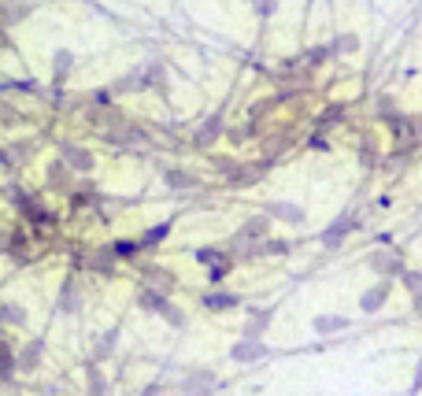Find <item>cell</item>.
Masks as SVG:
<instances>
[{
	"label": "cell",
	"mask_w": 422,
	"mask_h": 396,
	"mask_svg": "<svg viewBox=\"0 0 422 396\" xmlns=\"http://www.w3.org/2000/svg\"><path fill=\"white\" fill-rule=\"evenodd\" d=\"M267 356H271V348L263 345V341H249V337H241V341L230 348V359H234V363H256V359H267Z\"/></svg>",
	"instance_id": "cell-2"
},
{
	"label": "cell",
	"mask_w": 422,
	"mask_h": 396,
	"mask_svg": "<svg viewBox=\"0 0 422 396\" xmlns=\"http://www.w3.org/2000/svg\"><path fill=\"white\" fill-rule=\"evenodd\" d=\"M252 12H256V15H263V19H267V15H274V12H278V4H256Z\"/></svg>",
	"instance_id": "cell-32"
},
{
	"label": "cell",
	"mask_w": 422,
	"mask_h": 396,
	"mask_svg": "<svg viewBox=\"0 0 422 396\" xmlns=\"http://www.w3.org/2000/svg\"><path fill=\"white\" fill-rule=\"evenodd\" d=\"M63 163H67L71 171L89 174V171H93V152L82 149V145H63Z\"/></svg>",
	"instance_id": "cell-5"
},
{
	"label": "cell",
	"mask_w": 422,
	"mask_h": 396,
	"mask_svg": "<svg viewBox=\"0 0 422 396\" xmlns=\"http://www.w3.org/2000/svg\"><path fill=\"white\" fill-rule=\"evenodd\" d=\"M60 308H63V311H78V308H82V293H78V282H75V278H71L67 285H63Z\"/></svg>",
	"instance_id": "cell-14"
},
{
	"label": "cell",
	"mask_w": 422,
	"mask_h": 396,
	"mask_svg": "<svg viewBox=\"0 0 422 396\" xmlns=\"http://www.w3.org/2000/svg\"><path fill=\"white\" fill-rule=\"evenodd\" d=\"M145 282L149 285H156V289H163V297L174 289V271H163V267H145Z\"/></svg>",
	"instance_id": "cell-10"
},
{
	"label": "cell",
	"mask_w": 422,
	"mask_h": 396,
	"mask_svg": "<svg viewBox=\"0 0 422 396\" xmlns=\"http://www.w3.org/2000/svg\"><path fill=\"white\" fill-rule=\"evenodd\" d=\"M219 134H223V115H211L208 123H204V130L197 134V145H211Z\"/></svg>",
	"instance_id": "cell-16"
},
{
	"label": "cell",
	"mask_w": 422,
	"mask_h": 396,
	"mask_svg": "<svg viewBox=\"0 0 422 396\" xmlns=\"http://www.w3.org/2000/svg\"><path fill=\"white\" fill-rule=\"evenodd\" d=\"M86 378H89V393L93 396H104V378H100V367H86Z\"/></svg>",
	"instance_id": "cell-25"
},
{
	"label": "cell",
	"mask_w": 422,
	"mask_h": 396,
	"mask_svg": "<svg viewBox=\"0 0 422 396\" xmlns=\"http://www.w3.org/2000/svg\"><path fill=\"white\" fill-rule=\"evenodd\" d=\"M163 182L171 189H193V174H186V171H163Z\"/></svg>",
	"instance_id": "cell-21"
},
{
	"label": "cell",
	"mask_w": 422,
	"mask_h": 396,
	"mask_svg": "<svg viewBox=\"0 0 422 396\" xmlns=\"http://www.w3.org/2000/svg\"><path fill=\"white\" fill-rule=\"evenodd\" d=\"M4 245H8V237H4V234H0V252H4Z\"/></svg>",
	"instance_id": "cell-39"
},
{
	"label": "cell",
	"mask_w": 422,
	"mask_h": 396,
	"mask_svg": "<svg viewBox=\"0 0 422 396\" xmlns=\"http://www.w3.org/2000/svg\"><path fill=\"white\" fill-rule=\"evenodd\" d=\"M267 211L274 219H282V223H293V226H300L304 223V208H297V204H286V200H274V204H267Z\"/></svg>",
	"instance_id": "cell-8"
},
{
	"label": "cell",
	"mask_w": 422,
	"mask_h": 396,
	"mask_svg": "<svg viewBox=\"0 0 422 396\" xmlns=\"http://www.w3.org/2000/svg\"><path fill=\"white\" fill-rule=\"evenodd\" d=\"M378 112L382 115H393V97H378Z\"/></svg>",
	"instance_id": "cell-34"
},
{
	"label": "cell",
	"mask_w": 422,
	"mask_h": 396,
	"mask_svg": "<svg viewBox=\"0 0 422 396\" xmlns=\"http://www.w3.org/2000/svg\"><path fill=\"white\" fill-rule=\"evenodd\" d=\"M415 308H419V311H422V293H419V297H415Z\"/></svg>",
	"instance_id": "cell-40"
},
{
	"label": "cell",
	"mask_w": 422,
	"mask_h": 396,
	"mask_svg": "<svg viewBox=\"0 0 422 396\" xmlns=\"http://www.w3.org/2000/svg\"><path fill=\"white\" fill-rule=\"evenodd\" d=\"M49 178H52V182H63V163H52V171H49Z\"/></svg>",
	"instance_id": "cell-35"
},
{
	"label": "cell",
	"mask_w": 422,
	"mask_h": 396,
	"mask_svg": "<svg viewBox=\"0 0 422 396\" xmlns=\"http://www.w3.org/2000/svg\"><path fill=\"white\" fill-rule=\"evenodd\" d=\"M271 319H274V308L249 311V322H245V337H249V341H260V337H263V330L271 326Z\"/></svg>",
	"instance_id": "cell-6"
},
{
	"label": "cell",
	"mask_w": 422,
	"mask_h": 396,
	"mask_svg": "<svg viewBox=\"0 0 422 396\" xmlns=\"http://www.w3.org/2000/svg\"><path fill=\"white\" fill-rule=\"evenodd\" d=\"M367 267H371L374 274H382V278H393V274H404V260L397 252H382V248H374L371 256H367Z\"/></svg>",
	"instance_id": "cell-1"
},
{
	"label": "cell",
	"mask_w": 422,
	"mask_h": 396,
	"mask_svg": "<svg viewBox=\"0 0 422 396\" xmlns=\"http://www.w3.org/2000/svg\"><path fill=\"white\" fill-rule=\"evenodd\" d=\"M167 234H171V223H160V226L145 230V237H141V248H156L160 241H167Z\"/></svg>",
	"instance_id": "cell-18"
},
{
	"label": "cell",
	"mask_w": 422,
	"mask_h": 396,
	"mask_svg": "<svg viewBox=\"0 0 422 396\" xmlns=\"http://www.w3.org/2000/svg\"><path fill=\"white\" fill-rule=\"evenodd\" d=\"M141 396H160V385H149V389H145Z\"/></svg>",
	"instance_id": "cell-38"
},
{
	"label": "cell",
	"mask_w": 422,
	"mask_h": 396,
	"mask_svg": "<svg viewBox=\"0 0 422 396\" xmlns=\"http://www.w3.org/2000/svg\"><path fill=\"white\" fill-rule=\"evenodd\" d=\"M160 315H163V319H167V322H171V326H178V330H186V326H189V319H186V315H182V311H178V308H174V304H171V300H167V304H163V311H160Z\"/></svg>",
	"instance_id": "cell-23"
},
{
	"label": "cell",
	"mask_w": 422,
	"mask_h": 396,
	"mask_svg": "<svg viewBox=\"0 0 422 396\" xmlns=\"http://www.w3.org/2000/svg\"><path fill=\"white\" fill-rule=\"evenodd\" d=\"M15 367H19V359H15V356H12V348H8L4 341H0V378H12Z\"/></svg>",
	"instance_id": "cell-22"
},
{
	"label": "cell",
	"mask_w": 422,
	"mask_h": 396,
	"mask_svg": "<svg viewBox=\"0 0 422 396\" xmlns=\"http://www.w3.org/2000/svg\"><path fill=\"white\" fill-rule=\"evenodd\" d=\"M193 256H197V263H208V267H215V263H226L230 256L223 252V248H193Z\"/></svg>",
	"instance_id": "cell-19"
},
{
	"label": "cell",
	"mask_w": 422,
	"mask_h": 396,
	"mask_svg": "<svg viewBox=\"0 0 422 396\" xmlns=\"http://www.w3.org/2000/svg\"><path fill=\"white\" fill-rule=\"evenodd\" d=\"M404 285L411 289V297H419L422 293V271H404Z\"/></svg>",
	"instance_id": "cell-29"
},
{
	"label": "cell",
	"mask_w": 422,
	"mask_h": 396,
	"mask_svg": "<svg viewBox=\"0 0 422 396\" xmlns=\"http://www.w3.org/2000/svg\"><path fill=\"white\" fill-rule=\"evenodd\" d=\"M215 389H219V378H215V371H208V367L189 371L186 382H182V396L186 393H215Z\"/></svg>",
	"instance_id": "cell-3"
},
{
	"label": "cell",
	"mask_w": 422,
	"mask_h": 396,
	"mask_svg": "<svg viewBox=\"0 0 422 396\" xmlns=\"http://www.w3.org/2000/svg\"><path fill=\"white\" fill-rule=\"evenodd\" d=\"M422 389V359H419V371H415V385H411V393Z\"/></svg>",
	"instance_id": "cell-37"
},
{
	"label": "cell",
	"mask_w": 422,
	"mask_h": 396,
	"mask_svg": "<svg viewBox=\"0 0 422 396\" xmlns=\"http://www.w3.org/2000/svg\"><path fill=\"white\" fill-rule=\"evenodd\" d=\"M137 304H141L145 311H156V315H160L163 304H167V297H163V293H156V289H141V293H137Z\"/></svg>",
	"instance_id": "cell-15"
},
{
	"label": "cell",
	"mask_w": 422,
	"mask_h": 396,
	"mask_svg": "<svg viewBox=\"0 0 422 396\" xmlns=\"http://www.w3.org/2000/svg\"><path fill=\"white\" fill-rule=\"evenodd\" d=\"M71 67H75V52L60 49V52H56V78H67Z\"/></svg>",
	"instance_id": "cell-24"
},
{
	"label": "cell",
	"mask_w": 422,
	"mask_h": 396,
	"mask_svg": "<svg viewBox=\"0 0 422 396\" xmlns=\"http://www.w3.org/2000/svg\"><path fill=\"white\" fill-rule=\"evenodd\" d=\"M26 15H30V4H4L0 8V19L4 23H23Z\"/></svg>",
	"instance_id": "cell-20"
},
{
	"label": "cell",
	"mask_w": 422,
	"mask_h": 396,
	"mask_svg": "<svg viewBox=\"0 0 422 396\" xmlns=\"http://www.w3.org/2000/svg\"><path fill=\"white\" fill-rule=\"evenodd\" d=\"M385 300H389V282H378V285H371V289L360 297V308L367 311V315H374V311H378Z\"/></svg>",
	"instance_id": "cell-7"
},
{
	"label": "cell",
	"mask_w": 422,
	"mask_h": 396,
	"mask_svg": "<svg viewBox=\"0 0 422 396\" xmlns=\"http://www.w3.org/2000/svg\"><path fill=\"white\" fill-rule=\"evenodd\" d=\"M41 352H45V341H30L19 352V371H34V367L41 363Z\"/></svg>",
	"instance_id": "cell-11"
},
{
	"label": "cell",
	"mask_w": 422,
	"mask_h": 396,
	"mask_svg": "<svg viewBox=\"0 0 422 396\" xmlns=\"http://www.w3.org/2000/svg\"><path fill=\"white\" fill-rule=\"evenodd\" d=\"M0 322H12V326H23V322H26V311L19 308V304L0 300Z\"/></svg>",
	"instance_id": "cell-17"
},
{
	"label": "cell",
	"mask_w": 422,
	"mask_h": 396,
	"mask_svg": "<svg viewBox=\"0 0 422 396\" xmlns=\"http://www.w3.org/2000/svg\"><path fill=\"white\" fill-rule=\"evenodd\" d=\"M93 104L108 108V104H112V93H104V89H97V93H93Z\"/></svg>",
	"instance_id": "cell-33"
},
{
	"label": "cell",
	"mask_w": 422,
	"mask_h": 396,
	"mask_svg": "<svg viewBox=\"0 0 422 396\" xmlns=\"http://www.w3.org/2000/svg\"><path fill=\"white\" fill-rule=\"evenodd\" d=\"M200 304H204L208 311H230V308L241 304V297H237V293H204Z\"/></svg>",
	"instance_id": "cell-9"
},
{
	"label": "cell",
	"mask_w": 422,
	"mask_h": 396,
	"mask_svg": "<svg viewBox=\"0 0 422 396\" xmlns=\"http://www.w3.org/2000/svg\"><path fill=\"white\" fill-rule=\"evenodd\" d=\"M360 49V41L352 38V34H345V38H337V45H334V52H356Z\"/></svg>",
	"instance_id": "cell-30"
},
{
	"label": "cell",
	"mask_w": 422,
	"mask_h": 396,
	"mask_svg": "<svg viewBox=\"0 0 422 396\" xmlns=\"http://www.w3.org/2000/svg\"><path fill=\"white\" fill-rule=\"evenodd\" d=\"M308 145H311V149H326V137H323V134H311Z\"/></svg>",
	"instance_id": "cell-36"
},
{
	"label": "cell",
	"mask_w": 422,
	"mask_h": 396,
	"mask_svg": "<svg viewBox=\"0 0 422 396\" xmlns=\"http://www.w3.org/2000/svg\"><path fill=\"white\" fill-rule=\"evenodd\" d=\"M315 334H337V330H348V319L345 315H315Z\"/></svg>",
	"instance_id": "cell-12"
},
{
	"label": "cell",
	"mask_w": 422,
	"mask_h": 396,
	"mask_svg": "<svg viewBox=\"0 0 422 396\" xmlns=\"http://www.w3.org/2000/svg\"><path fill=\"white\" fill-rule=\"evenodd\" d=\"M186 396H211V393H186Z\"/></svg>",
	"instance_id": "cell-41"
},
{
	"label": "cell",
	"mask_w": 422,
	"mask_h": 396,
	"mask_svg": "<svg viewBox=\"0 0 422 396\" xmlns=\"http://www.w3.org/2000/svg\"><path fill=\"white\" fill-rule=\"evenodd\" d=\"M137 252H141V241H115V256H123V260H134Z\"/></svg>",
	"instance_id": "cell-27"
},
{
	"label": "cell",
	"mask_w": 422,
	"mask_h": 396,
	"mask_svg": "<svg viewBox=\"0 0 422 396\" xmlns=\"http://www.w3.org/2000/svg\"><path fill=\"white\" fill-rule=\"evenodd\" d=\"M115 345H119V330H108V334H100L97 356H108V352H115Z\"/></svg>",
	"instance_id": "cell-26"
},
{
	"label": "cell",
	"mask_w": 422,
	"mask_h": 396,
	"mask_svg": "<svg viewBox=\"0 0 422 396\" xmlns=\"http://www.w3.org/2000/svg\"><path fill=\"white\" fill-rule=\"evenodd\" d=\"M226 274H230V260L211 267V271H208V282H211V285H223V282H226Z\"/></svg>",
	"instance_id": "cell-28"
},
{
	"label": "cell",
	"mask_w": 422,
	"mask_h": 396,
	"mask_svg": "<svg viewBox=\"0 0 422 396\" xmlns=\"http://www.w3.org/2000/svg\"><path fill=\"white\" fill-rule=\"evenodd\" d=\"M345 115V108H330V112H323V119H319V126H330V123H337V119Z\"/></svg>",
	"instance_id": "cell-31"
},
{
	"label": "cell",
	"mask_w": 422,
	"mask_h": 396,
	"mask_svg": "<svg viewBox=\"0 0 422 396\" xmlns=\"http://www.w3.org/2000/svg\"><path fill=\"white\" fill-rule=\"evenodd\" d=\"M352 230H356V215H341L337 223H330V226L323 230V245H326V248H337L348 234H352Z\"/></svg>",
	"instance_id": "cell-4"
},
{
	"label": "cell",
	"mask_w": 422,
	"mask_h": 396,
	"mask_svg": "<svg viewBox=\"0 0 422 396\" xmlns=\"http://www.w3.org/2000/svg\"><path fill=\"white\" fill-rule=\"evenodd\" d=\"M271 230V219H249V223L241 226V234H237V241H256V237H267Z\"/></svg>",
	"instance_id": "cell-13"
}]
</instances>
